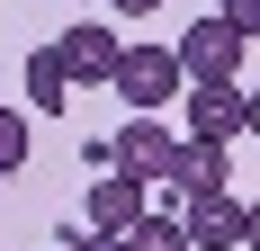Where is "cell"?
Returning a JSON list of instances; mask_svg holds the SVG:
<instances>
[{
  "mask_svg": "<svg viewBox=\"0 0 260 251\" xmlns=\"http://www.w3.org/2000/svg\"><path fill=\"white\" fill-rule=\"evenodd\" d=\"M215 18H224V27H242V36H251V27H260V0H224Z\"/></svg>",
  "mask_w": 260,
  "mask_h": 251,
  "instance_id": "obj_11",
  "label": "cell"
},
{
  "mask_svg": "<svg viewBox=\"0 0 260 251\" xmlns=\"http://www.w3.org/2000/svg\"><path fill=\"white\" fill-rule=\"evenodd\" d=\"M63 251H72V242H63Z\"/></svg>",
  "mask_w": 260,
  "mask_h": 251,
  "instance_id": "obj_14",
  "label": "cell"
},
{
  "mask_svg": "<svg viewBox=\"0 0 260 251\" xmlns=\"http://www.w3.org/2000/svg\"><path fill=\"white\" fill-rule=\"evenodd\" d=\"M108 90H117L126 108H144V117H161V108L180 99V54H171V45H117Z\"/></svg>",
  "mask_w": 260,
  "mask_h": 251,
  "instance_id": "obj_1",
  "label": "cell"
},
{
  "mask_svg": "<svg viewBox=\"0 0 260 251\" xmlns=\"http://www.w3.org/2000/svg\"><path fill=\"white\" fill-rule=\"evenodd\" d=\"M171 54H180V81H234L242 54H251V36H242V27H224V18H198Z\"/></svg>",
  "mask_w": 260,
  "mask_h": 251,
  "instance_id": "obj_2",
  "label": "cell"
},
{
  "mask_svg": "<svg viewBox=\"0 0 260 251\" xmlns=\"http://www.w3.org/2000/svg\"><path fill=\"white\" fill-rule=\"evenodd\" d=\"M117 242H126V251H188V233H180V215H153V206H144Z\"/></svg>",
  "mask_w": 260,
  "mask_h": 251,
  "instance_id": "obj_9",
  "label": "cell"
},
{
  "mask_svg": "<svg viewBox=\"0 0 260 251\" xmlns=\"http://www.w3.org/2000/svg\"><path fill=\"white\" fill-rule=\"evenodd\" d=\"M27 108H45V117H63V108H72V81L54 72V54H45V45L27 54Z\"/></svg>",
  "mask_w": 260,
  "mask_h": 251,
  "instance_id": "obj_8",
  "label": "cell"
},
{
  "mask_svg": "<svg viewBox=\"0 0 260 251\" xmlns=\"http://www.w3.org/2000/svg\"><path fill=\"white\" fill-rule=\"evenodd\" d=\"M180 233H188V251H242L251 242V206H242L234 189H198Z\"/></svg>",
  "mask_w": 260,
  "mask_h": 251,
  "instance_id": "obj_5",
  "label": "cell"
},
{
  "mask_svg": "<svg viewBox=\"0 0 260 251\" xmlns=\"http://www.w3.org/2000/svg\"><path fill=\"white\" fill-rule=\"evenodd\" d=\"M117 45H126L117 27H90V18H81L72 36H54L45 54H54V72L72 81V90H108V72H117Z\"/></svg>",
  "mask_w": 260,
  "mask_h": 251,
  "instance_id": "obj_3",
  "label": "cell"
},
{
  "mask_svg": "<svg viewBox=\"0 0 260 251\" xmlns=\"http://www.w3.org/2000/svg\"><path fill=\"white\" fill-rule=\"evenodd\" d=\"M27 162V117H9V108H0V179L18 171Z\"/></svg>",
  "mask_w": 260,
  "mask_h": 251,
  "instance_id": "obj_10",
  "label": "cell"
},
{
  "mask_svg": "<svg viewBox=\"0 0 260 251\" xmlns=\"http://www.w3.org/2000/svg\"><path fill=\"white\" fill-rule=\"evenodd\" d=\"M171 144H180V135H171L161 117H144V108H135V117L108 135V162H117V171H135L144 189H153V179H161V162H171Z\"/></svg>",
  "mask_w": 260,
  "mask_h": 251,
  "instance_id": "obj_7",
  "label": "cell"
},
{
  "mask_svg": "<svg viewBox=\"0 0 260 251\" xmlns=\"http://www.w3.org/2000/svg\"><path fill=\"white\" fill-rule=\"evenodd\" d=\"M108 9H117V18H153L161 0H108Z\"/></svg>",
  "mask_w": 260,
  "mask_h": 251,
  "instance_id": "obj_13",
  "label": "cell"
},
{
  "mask_svg": "<svg viewBox=\"0 0 260 251\" xmlns=\"http://www.w3.org/2000/svg\"><path fill=\"white\" fill-rule=\"evenodd\" d=\"M144 206H153V189H144L135 171H117V162H108V171L81 189V215H90V233H126Z\"/></svg>",
  "mask_w": 260,
  "mask_h": 251,
  "instance_id": "obj_6",
  "label": "cell"
},
{
  "mask_svg": "<svg viewBox=\"0 0 260 251\" xmlns=\"http://www.w3.org/2000/svg\"><path fill=\"white\" fill-rule=\"evenodd\" d=\"M72 251H126L117 233H72Z\"/></svg>",
  "mask_w": 260,
  "mask_h": 251,
  "instance_id": "obj_12",
  "label": "cell"
},
{
  "mask_svg": "<svg viewBox=\"0 0 260 251\" xmlns=\"http://www.w3.org/2000/svg\"><path fill=\"white\" fill-rule=\"evenodd\" d=\"M180 90H188V135H207V144H242L251 135L242 81H180Z\"/></svg>",
  "mask_w": 260,
  "mask_h": 251,
  "instance_id": "obj_4",
  "label": "cell"
}]
</instances>
